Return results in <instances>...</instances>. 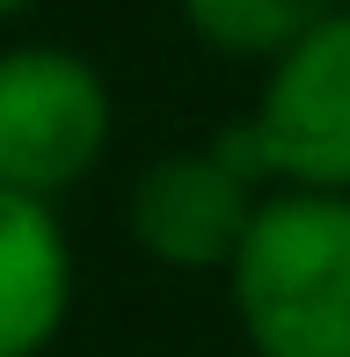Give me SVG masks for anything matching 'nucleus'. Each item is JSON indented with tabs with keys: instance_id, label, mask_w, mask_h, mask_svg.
Instances as JSON below:
<instances>
[{
	"instance_id": "1",
	"label": "nucleus",
	"mask_w": 350,
	"mask_h": 357,
	"mask_svg": "<svg viewBox=\"0 0 350 357\" xmlns=\"http://www.w3.org/2000/svg\"><path fill=\"white\" fill-rule=\"evenodd\" d=\"M227 299L256 357H350V197L263 190L227 263Z\"/></svg>"
},
{
	"instance_id": "2",
	"label": "nucleus",
	"mask_w": 350,
	"mask_h": 357,
	"mask_svg": "<svg viewBox=\"0 0 350 357\" xmlns=\"http://www.w3.org/2000/svg\"><path fill=\"white\" fill-rule=\"evenodd\" d=\"M248 183L350 197V0L270 59L256 109L212 139Z\"/></svg>"
},
{
	"instance_id": "3",
	"label": "nucleus",
	"mask_w": 350,
	"mask_h": 357,
	"mask_svg": "<svg viewBox=\"0 0 350 357\" xmlns=\"http://www.w3.org/2000/svg\"><path fill=\"white\" fill-rule=\"evenodd\" d=\"M109 132H117V102L95 59L66 44L0 52V190L59 204L73 183L95 175Z\"/></svg>"
},
{
	"instance_id": "4",
	"label": "nucleus",
	"mask_w": 350,
	"mask_h": 357,
	"mask_svg": "<svg viewBox=\"0 0 350 357\" xmlns=\"http://www.w3.org/2000/svg\"><path fill=\"white\" fill-rule=\"evenodd\" d=\"M124 219H132V241H139L146 263H161V270H227L241 234H248V219H256V183L219 146L161 153V160L139 168Z\"/></svg>"
},
{
	"instance_id": "5",
	"label": "nucleus",
	"mask_w": 350,
	"mask_h": 357,
	"mask_svg": "<svg viewBox=\"0 0 350 357\" xmlns=\"http://www.w3.org/2000/svg\"><path fill=\"white\" fill-rule=\"evenodd\" d=\"M73 314V241L59 204L0 190V357H44Z\"/></svg>"
},
{
	"instance_id": "6",
	"label": "nucleus",
	"mask_w": 350,
	"mask_h": 357,
	"mask_svg": "<svg viewBox=\"0 0 350 357\" xmlns=\"http://www.w3.org/2000/svg\"><path fill=\"white\" fill-rule=\"evenodd\" d=\"M175 8H183V22H190L197 44L270 66L284 44H299L314 22H328L343 0H175Z\"/></svg>"
},
{
	"instance_id": "7",
	"label": "nucleus",
	"mask_w": 350,
	"mask_h": 357,
	"mask_svg": "<svg viewBox=\"0 0 350 357\" xmlns=\"http://www.w3.org/2000/svg\"><path fill=\"white\" fill-rule=\"evenodd\" d=\"M37 8V0H0V22H8V15H29Z\"/></svg>"
}]
</instances>
